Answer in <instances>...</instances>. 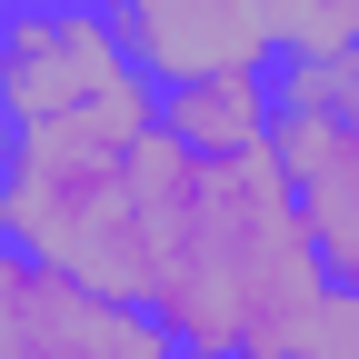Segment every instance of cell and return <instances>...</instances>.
I'll return each instance as SVG.
<instances>
[{
  "label": "cell",
  "mask_w": 359,
  "mask_h": 359,
  "mask_svg": "<svg viewBox=\"0 0 359 359\" xmlns=\"http://www.w3.org/2000/svg\"><path fill=\"white\" fill-rule=\"evenodd\" d=\"M100 11L130 40V60L150 70V90L210 80V70H269L280 60L269 0H100Z\"/></svg>",
  "instance_id": "5b68a950"
},
{
  "label": "cell",
  "mask_w": 359,
  "mask_h": 359,
  "mask_svg": "<svg viewBox=\"0 0 359 359\" xmlns=\"http://www.w3.org/2000/svg\"><path fill=\"white\" fill-rule=\"evenodd\" d=\"M280 60H339L359 50V0H269Z\"/></svg>",
  "instance_id": "ba28073f"
},
{
  "label": "cell",
  "mask_w": 359,
  "mask_h": 359,
  "mask_svg": "<svg viewBox=\"0 0 359 359\" xmlns=\"http://www.w3.org/2000/svg\"><path fill=\"white\" fill-rule=\"evenodd\" d=\"M349 299H359V290H349Z\"/></svg>",
  "instance_id": "8fae6325"
},
{
  "label": "cell",
  "mask_w": 359,
  "mask_h": 359,
  "mask_svg": "<svg viewBox=\"0 0 359 359\" xmlns=\"http://www.w3.org/2000/svg\"><path fill=\"white\" fill-rule=\"evenodd\" d=\"M330 299L339 280L280 180V150L219 160L190 180L180 250L150 290V320L170 330L180 359H299Z\"/></svg>",
  "instance_id": "6da1fadb"
},
{
  "label": "cell",
  "mask_w": 359,
  "mask_h": 359,
  "mask_svg": "<svg viewBox=\"0 0 359 359\" xmlns=\"http://www.w3.org/2000/svg\"><path fill=\"white\" fill-rule=\"evenodd\" d=\"M0 110L20 130H100V140H150L160 90L130 60L100 0H20L11 70H0Z\"/></svg>",
  "instance_id": "3957f363"
},
{
  "label": "cell",
  "mask_w": 359,
  "mask_h": 359,
  "mask_svg": "<svg viewBox=\"0 0 359 359\" xmlns=\"http://www.w3.org/2000/svg\"><path fill=\"white\" fill-rule=\"evenodd\" d=\"M280 110H290V60H269V70H210V80L160 90V130H170L200 170L280 150Z\"/></svg>",
  "instance_id": "52a82bcc"
},
{
  "label": "cell",
  "mask_w": 359,
  "mask_h": 359,
  "mask_svg": "<svg viewBox=\"0 0 359 359\" xmlns=\"http://www.w3.org/2000/svg\"><path fill=\"white\" fill-rule=\"evenodd\" d=\"M11 30H20V0H0V70H11Z\"/></svg>",
  "instance_id": "30bf717a"
},
{
  "label": "cell",
  "mask_w": 359,
  "mask_h": 359,
  "mask_svg": "<svg viewBox=\"0 0 359 359\" xmlns=\"http://www.w3.org/2000/svg\"><path fill=\"white\" fill-rule=\"evenodd\" d=\"M0 359H180L150 309L0 240Z\"/></svg>",
  "instance_id": "277c9868"
},
{
  "label": "cell",
  "mask_w": 359,
  "mask_h": 359,
  "mask_svg": "<svg viewBox=\"0 0 359 359\" xmlns=\"http://www.w3.org/2000/svg\"><path fill=\"white\" fill-rule=\"evenodd\" d=\"M200 160L150 130V140H100V130H20V160L0 180V240L70 269V280L150 309L160 269L190 219Z\"/></svg>",
  "instance_id": "7a4b0ae2"
},
{
  "label": "cell",
  "mask_w": 359,
  "mask_h": 359,
  "mask_svg": "<svg viewBox=\"0 0 359 359\" xmlns=\"http://www.w3.org/2000/svg\"><path fill=\"white\" fill-rule=\"evenodd\" d=\"M280 180H290L309 240L330 259V280L359 290V110L290 90V110H280Z\"/></svg>",
  "instance_id": "8992f818"
},
{
  "label": "cell",
  "mask_w": 359,
  "mask_h": 359,
  "mask_svg": "<svg viewBox=\"0 0 359 359\" xmlns=\"http://www.w3.org/2000/svg\"><path fill=\"white\" fill-rule=\"evenodd\" d=\"M290 90H309V100H339V110H359V50H339V60H290Z\"/></svg>",
  "instance_id": "9c48e42d"
}]
</instances>
